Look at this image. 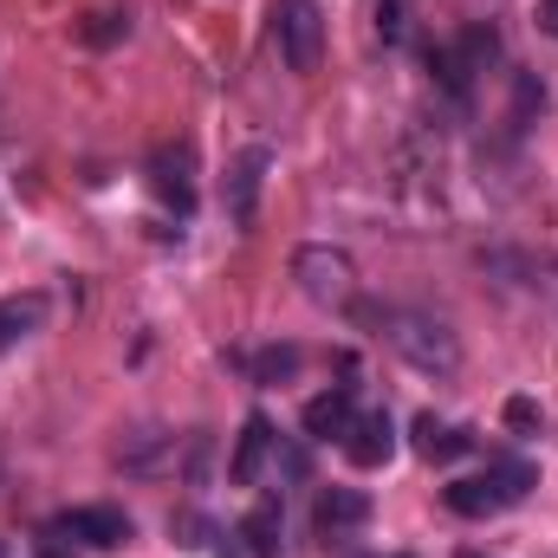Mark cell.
Masks as SVG:
<instances>
[{"instance_id": "6da1fadb", "label": "cell", "mask_w": 558, "mask_h": 558, "mask_svg": "<svg viewBox=\"0 0 558 558\" xmlns=\"http://www.w3.org/2000/svg\"><path fill=\"white\" fill-rule=\"evenodd\" d=\"M364 318L384 331V344H390L403 364H416L428 377H454V371H461V338H454L448 318H435V312H422V305H371Z\"/></svg>"}, {"instance_id": "7a4b0ae2", "label": "cell", "mask_w": 558, "mask_h": 558, "mask_svg": "<svg viewBox=\"0 0 558 558\" xmlns=\"http://www.w3.org/2000/svg\"><path fill=\"white\" fill-rule=\"evenodd\" d=\"M533 487H539L533 461H494L487 474L448 481V487H441V500H448V513H461V520H487V513H507V507H520Z\"/></svg>"}, {"instance_id": "3957f363", "label": "cell", "mask_w": 558, "mask_h": 558, "mask_svg": "<svg viewBox=\"0 0 558 558\" xmlns=\"http://www.w3.org/2000/svg\"><path fill=\"white\" fill-rule=\"evenodd\" d=\"M292 279L312 305L325 312H351L357 305V260L344 247H299L292 254Z\"/></svg>"}, {"instance_id": "277c9868", "label": "cell", "mask_w": 558, "mask_h": 558, "mask_svg": "<svg viewBox=\"0 0 558 558\" xmlns=\"http://www.w3.org/2000/svg\"><path fill=\"white\" fill-rule=\"evenodd\" d=\"M274 46L286 72H318L325 65V7L318 0H274Z\"/></svg>"}, {"instance_id": "5b68a950", "label": "cell", "mask_w": 558, "mask_h": 558, "mask_svg": "<svg viewBox=\"0 0 558 558\" xmlns=\"http://www.w3.org/2000/svg\"><path fill=\"white\" fill-rule=\"evenodd\" d=\"M267 169H274V149H241V156H234V169H228V182H221V208H228L234 228H254L260 195H267Z\"/></svg>"}, {"instance_id": "8992f818", "label": "cell", "mask_w": 558, "mask_h": 558, "mask_svg": "<svg viewBox=\"0 0 558 558\" xmlns=\"http://www.w3.org/2000/svg\"><path fill=\"white\" fill-rule=\"evenodd\" d=\"M149 189H156L162 208L189 215L195 208V149L189 143H156L149 149Z\"/></svg>"}, {"instance_id": "52a82bcc", "label": "cell", "mask_w": 558, "mask_h": 558, "mask_svg": "<svg viewBox=\"0 0 558 558\" xmlns=\"http://www.w3.org/2000/svg\"><path fill=\"white\" fill-rule=\"evenodd\" d=\"M338 448H344V461H351V468H364V474H371V468H384V461L397 454V422L384 416V410H371V416H357L351 428H344V441H338Z\"/></svg>"}, {"instance_id": "ba28073f", "label": "cell", "mask_w": 558, "mask_h": 558, "mask_svg": "<svg viewBox=\"0 0 558 558\" xmlns=\"http://www.w3.org/2000/svg\"><path fill=\"white\" fill-rule=\"evenodd\" d=\"M59 533H72V539H85V546L111 553V546H124V539H131V513H124V507H72V513L59 520Z\"/></svg>"}, {"instance_id": "9c48e42d", "label": "cell", "mask_w": 558, "mask_h": 558, "mask_svg": "<svg viewBox=\"0 0 558 558\" xmlns=\"http://www.w3.org/2000/svg\"><path fill=\"white\" fill-rule=\"evenodd\" d=\"M267 454H274V422L254 410V416L241 422V435H234L228 481H234V487H254V481H260V468H267Z\"/></svg>"}, {"instance_id": "30bf717a", "label": "cell", "mask_w": 558, "mask_h": 558, "mask_svg": "<svg viewBox=\"0 0 558 558\" xmlns=\"http://www.w3.org/2000/svg\"><path fill=\"white\" fill-rule=\"evenodd\" d=\"M305 435H312V441H331V435H338V441H344V428H351V422H357V390H351V384H338V390H325V397H312V403H305Z\"/></svg>"}, {"instance_id": "8fae6325", "label": "cell", "mask_w": 558, "mask_h": 558, "mask_svg": "<svg viewBox=\"0 0 558 558\" xmlns=\"http://www.w3.org/2000/svg\"><path fill=\"white\" fill-rule=\"evenodd\" d=\"M312 520H318V533H351L371 520V494L364 487H325L312 500Z\"/></svg>"}, {"instance_id": "7c38bea8", "label": "cell", "mask_w": 558, "mask_h": 558, "mask_svg": "<svg viewBox=\"0 0 558 558\" xmlns=\"http://www.w3.org/2000/svg\"><path fill=\"white\" fill-rule=\"evenodd\" d=\"M46 325V292H13L0 299V351H13L20 338H33Z\"/></svg>"}, {"instance_id": "4fadbf2b", "label": "cell", "mask_w": 558, "mask_h": 558, "mask_svg": "<svg viewBox=\"0 0 558 558\" xmlns=\"http://www.w3.org/2000/svg\"><path fill=\"white\" fill-rule=\"evenodd\" d=\"M468 448H474V435H468V428L435 422V410H422V416H416V454H422V461H454V454H468Z\"/></svg>"}, {"instance_id": "5bb4252c", "label": "cell", "mask_w": 558, "mask_h": 558, "mask_svg": "<svg viewBox=\"0 0 558 558\" xmlns=\"http://www.w3.org/2000/svg\"><path fill=\"white\" fill-rule=\"evenodd\" d=\"M124 39H131V7H92L78 20V46H92V52H111Z\"/></svg>"}, {"instance_id": "9a60e30c", "label": "cell", "mask_w": 558, "mask_h": 558, "mask_svg": "<svg viewBox=\"0 0 558 558\" xmlns=\"http://www.w3.org/2000/svg\"><path fill=\"white\" fill-rule=\"evenodd\" d=\"M162 454H175V435H162V428H137V435H124V448H118V461H124L131 474H156Z\"/></svg>"}, {"instance_id": "2e32d148", "label": "cell", "mask_w": 558, "mask_h": 558, "mask_svg": "<svg viewBox=\"0 0 558 558\" xmlns=\"http://www.w3.org/2000/svg\"><path fill=\"white\" fill-rule=\"evenodd\" d=\"M279 533H286V520H279V500H260V507L241 520L247 558H279Z\"/></svg>"}, {"instance_id": "e0dca14e", "label": "cell", "mask_w": 558, "mask_h": 558, "mask_svg": "<svg viewBox=\"0 0 558 558\" xmlns=\"http://www.w3.org/2000/svg\"><path fill=\"white\" fill-rule=\"evenodd\" d=\"M454 59H461V65H468L474 78H481V72H487V65L500 59V33H494L487 20H474V26H468V33L454 39Z\"/></svg>"}, {"instance_id": "ac0fdd59", "label": "cell", "mask_w": 558, "mask_h": 558, "mask_svg": "<svg viewBox=\"0 0 558 558\" xmlns=\"http://www.w3.org/2000/svg\"><path fill=\"white\" fill-rule=\"evenodd\" d=\"M299 364H305V351H299V344H267V351L254 357V384H292V377H299Z\"/></svg>"}, {"instance_id": "d6986e66", "label": "cell", "mask_w": 558, "mask_h": 558, "mask_svg": "<svg viewBox=\"0 0 558 558\" xmlns=\"http://www.w3.org/2000/svg\"><path fill=\"white\" fill-rule=\"evenodd\" d=\"M169 533H175V546H189V553H202V546H208V533H215V526H208V520H202V513H175V520H169Z\"/></svg>"}, {"instance_id": "ffe728a7", "label": "cell", "mask_w": 558, "mask_h": 558, "mask_svg": "<svg viewBox=\"0 0 558 558\" xmlns=\"http://www.w3.org/2000/svg\"><path fill=\"white\" fill-rule=\"evenodd\" d=\"M539 105H546V92H539V78H526V72H520V78H513V124H526V118H533Z\"/></svg>"}, {"instance_id": "44dd1931", "label": "cell", "mask_w": 558, "mask_h": 558, "mask_svg": "<svg viewBox=\"0 0 558 558\" xmlns=\"http://www.w3.org/2000/svg\"><path fill=\"white\" fill-rule=\"evenodd\" d=\"M539 403L533 397H507V428H520V435H539Z\"/></svg>"}, {"instance_id": "7402d4cb", "label": "cell", "mask_w": 558, "mask_h": 558, "mask_svg": "<svg viewBox=\"0 0 558 558\" xmlns=\"http://www.w3.org/2000/svg\"><path fill=\"white\" fill-rule=\"evenodd\" d=\"M539 26L558 39V0H539Z\"/></svg>"}, {"instance_id": "603a6c76", "label": "cell", "mask_w": 558, "mask_h": 558, "mask_svg": "<svg viewBox=\"0 0 558 558\" xmlns=\"http://www.w3.org/2000/svg\"><path fill=\"white\" fill-rule=\"evenodd\" d=\"M39 558H72L65 546H39Z\"/></svg>"}, {"instance_id": "cb8c5ba5", "label": "cell", "mask_w": 558, "mask_h": 558, "mask_svg": "<svg viewBox=\"0 0 558 558\" xmlns=\"http://www.w3.org/2000/svg\"><path fill=\"white\" fill-rule=\"evenodd\" d=\"M454 558H487V553H454Z\"/></svg>"}]
</instances>
